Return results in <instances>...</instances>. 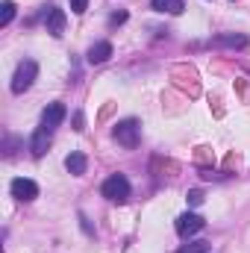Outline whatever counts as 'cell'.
I'll list each match as a JSON object with an SVG mask.
<instances>
[{
	"mask_svg": "<svg viewBox=\"0 0 250 253\" xmlns=\"http://www.w3.org/2000/svg\"><path fill=\"white\" fill-rule=\"evenodd\" d=\"M188 203H191V206H200V203H203V191H188Z\"/></svg>",
	"mask_w": 250,
	"mask_h": 253,
	"instance_id": "16",
	"label": "cell"
},
{
	"mask_svg": "<svg viewBox=\"0 0 250 253\" xmlns=\"http://www.w3.org/2000/svg\"><path fill=\"white\" fill-rule=\"evenodd\" d=\"M12 18H15V3L12 0H3L0 3V27H9Z\"/></svg>",
	"mask_w": 250,
	"mask_h": 253,
	"instance_id": "13",
	"label": "cell"
},
{
	"mask_svg": "<svg viewBox=\"0 0 250 253\" xmlns=\"http://www.w3.org/2000/svg\"><path fill=\"white\" fill-rule=\"evenodd\" d=\"M65 115H68L65 103H47V106H44V112H42V126H44L47 132H53V129L65 121Z\"/></svg>",
	"mask_w": 250,
	"mask_h": 253,
	"instance_id": "5",
	"label": "cell"
},
{
	"mask_svg": "<svg viewBox=\"0 0 250 253\" xmlns=\"http://www.w3.org/2000/svg\"><path fill=\"white\" fill-rule=\"evenodd\" d=\"M42 18H44V30L50 33V36H62L65 30V12L59 9V6H44L42 9Z\"/></svg>",
	"mask_w": 250,
	"mask_h": 253,
	"instance_id": "4",
	"label": "cell"
},
{
	"mask_svg": "<svg viewBox=\"0 0 250 253\" xmlns=\"http://www.w3.org/2000/svg\"><path fill=\"white\" fill-rule=\"evenodd\" d=\"M85 9H88V0H71V12L74 15H83Z\"/></svg>",
	"mask_w": 250,
	"mask_h": 253,
	"instance_id": "15",
	"label": "cell"
},
{
	"mask_svg": "<svg viewBox=\"0 0 250 253\" xmlns=\"http://www.w3.org/2000/svg\"><path fill=\"white\" fill-rule=\"evenodd\" d=\"M177 253H209V242H191V245H183Z\"/></svg>",
	"mask_w": 250,
	"mask_h": 253,
	"instance_id": "14",
	"label": "cell"
},
{
	"mask_svg": "<svg viewBox=\"0 0 250 253\" xmlns=\"http://www.w3.org/2000/svg\"><path fill=\"white\" fill-rule=\"evenodd\" d=\"M109 56H112V44H109V42H97V44H91V50H88V62L91 65H103Z\"/></svg>",
	"mask_w": 250,
	"mask_h": 253,
	"instance_id": "9",
	"label": "cell"
},
{
	"mask_svg": "<svg viewBox=\"0 0 250 253\" xmlns=\"http://www.w3.org/2000/svg\"><path fill=\"white\" fill-rule=\"evenodd\" d=\"M103 197L112 200V203H124L129 197V180L124 174H112L106 183H103Z\"/></svg>",
	"mask_w": 250,
	"mask_h": 253,
	"instance_id": "2",
	"label": "cell"
},
{
	"mask_svg": "<svg viewBox=\"0 0 250 253\" xmlns=\"http://www.w3.org/2000/svg\"><path fill=\"white\" fill-rule=\"evenodd\" d=\"M30 147H33V156H44V150L50 147V132H47L44 126H39V129L33 132V141H30Z\"/></svg>",
	"mask_w": 250,
	"mask_h": 253,
	"instance_id": "8",
	"label": "cell"
},
{
	"mask_svg": "<svg viewBox=\"0 0 250 253\" xmlns=\"http://www.w3.org/2000/svg\"><path fill=\"white\" fill-rule=\"evenodd\" d=\"M203 227H206V221H203L200 215H194V212H186V215L177 218V233H180V236H194V233H200Z\"/></svg>",
	"mask_w": 250,
	"mask_h": 253,
	"instance_id": "6",
	"label": "cell"
},
{
	"mask_svg": "<svg viewBox=\"0 0 250 253\" xmlns=\"http://www.w3.org/2000/svg\"><path fill=\"white\" fill-rule=\"evenodd\" d=\"M85 165H88L85 153H68V159H65V168H68V174H74V177L85 174Z\"/></svg>",
	"mask_w": 250,
	"mask_h": 253,
	"instance_id": "10",
	"label": "cell"
},
{
	"mask_svg": "<svg viewBox=\"0 0 250 253\" xmlns=\"http://www.w3.org/2000/svg\"><path fill=\"white\" fill-rule=\"evenodd\" d=\"M126 21V12H115L112 18H109V27H118V24H124Z\"/></svg>",
	"mask_w": 250,
	"mask_h": 253,
	"instance_id": "17",
	"label": "cell"
},
{
	"mask_svg": "<svg viewBox=\"0 0 250 253\" xmlns=\"http://www.w3.org/2000/svg\"><path fill=\"white\" fill-rule=\"evenodd\" d=\"M36 74H39V65L33 62V59H24V62L15 68V77H12V91H15V94H24V91L33 85Z\"/></svg>",
	"mask_w": 250,
	"mask_h": 253,
	"instance_id": "1",
	"label": "cell"
},
{
	"mask_svg": "<svg viewBox=\"0 0 250 253\" xmlns=\"http://www.w3.org/2000/svg\"><path fill=\"white\" fill-rule=\"evenodd\" d=\"M115 141L118 144H124V147H138V138H141V126H138V121H132V118H126V121H121V124L115 126Z\"/></svg>",
	"mask_w": 250,
	"mask_h": 253,
	"instance_id": "3",
	"label": "cell"
},
{
	"mask_svg": "<svg viewBox=\"0 0 250 253\" xmlns=\"http://www.w3.org/2000/svg\"><path fill=\"white\" fill-rule=\"evenodd\" d=\"M215 44H224V47H248V36H218Z\"/></svg>",
	"mask_w": 250,
	"mask_h": 253,
	"instance_id": "12",
	"label": "cell"
},
{
	"mask_svg": "<svg viewBox=\"0 0 250 253\" xmlns=\"http://www.w3.org/2000/svg\"><path fill=\"white\" fill-rule=\"evenodd\" d=\"M156 12H168V15H180L183 9H186V3L183 0H153L150 3Z\"/></svg>",
	"mask_w": 250,
	"mask_h": 253,
	"instance_id": "11",
	"label": "cell"
},
{
	"mask_svg": "<svg viewBox=\"0 0 250 253\" xmlns=\"http://www.w3.org/2000/svg\"><path fill=\"white\" fill-rule=\"evenodd\" d=\"M12 197H18V200H33V197H39V186H36L33 180L18 177V180H12Z\"/></svg>",
	"mask_w": 250,
	"mask_h": 253,
	"instance_id": "7",
	"label": "cell"
}]
</instances>
